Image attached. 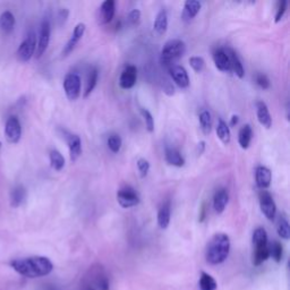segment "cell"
<instances>
[{
    "label": "cell",
    "instance_id": "cell-23",
    "mask_svg": "<svg viewBox=\"0 0 290 290\" xmlns=\"http://www.w3.org/2000/svg\"><path fill=\"white\" fill-rule=\"evenodd\" d=\"M26 198H28V193H26L25 187L17 185L11 191V205L13 208H19L25 202Z\"/></svg>",
    "mask_w": 290,
    "mask_h": 290
},
{
    "label": "cell",
    "instance_id": "cell-12",
    "mask_svg": "<svg viewBox=\"0 0 290 290\" xmlns=\"http://www.w3.org/2000/svg\"><path fill=\"white\" fill-rule=\"evenodd\" d=\"M169 73L172 81L175 82L180 88H186L189 86V77L187 70L180 65H173L169 67Z\"/></svg>",
    "mask_w": 290,
    "mask_h": 290
},
{
    "label": "cell",
    "instance_id": "cell-37",
    "mask_svg": "<svg viewBox=\"0 0 290 290\" xmlns=\"http://www.w3.org/2000/svg\"><path fill=\"white\" fill-rule=\"evenodd\" d=\"M141 114H142V117L144 118L145 126H146V129H148V132L153 133V131H154V119H153L152 114H151L150 111L145 108H141Z\"/></svg>",
    "mask_w": 290,
    "mask_h": 290
},
{
    "label": "cell",
    "instance_id": "cell-30",
    "mask_svg": "<svg viewBox=\"0 0 290 290\" xmlns=\"http://www.w3.org/2000/svg\"><path fill=\"white\" fill-rule=\"evenodd\" d=\"M200 125L205 135H209L212 131V117L210 111L202 110L200 114Z\"/></svg>",
    "mask_w": 290,
    "mask_h": 290
},
{
    "label": "cell",
    "instance_id": "cell-15",
    "mask_svg": "<svg viewBox=\"0 0 290 290\" xmlns=\"http://www.w3.org/2000/svg\"><path fill=\"white\" fill-rule=\"evenodd\" d=\"M255 181L258 188H269L272 181V172L269 168L264 166H258L255 169Z\"/></svg>",
    "mask_w": 290,
    "mask_h": 290
},
{
    "label": "cell",
    "instance_id": "cell-17",
    "mask_svg": "<svg viewBox=\"0 0 290 290\" xmlns=\"http://www.w3.org/2000/svg\"><path fill=\"white\" fill-rule=\"evenodd\" d=\"M229 202V193L226 188H219L213 196L214 211L220 214L225 211L227 204Z\"/></svg>",
    "mask_w": 290,
    "mask_h": 290
},
{
    "label": "cell",
    "instance_id": "cell-27",
    "mask_svg": "<svg viewBox=\"0 0 290 290\" xmlns=\"http://www.w3.org/2000/svg\"><path fill=\"white\" fill-rule=\"evenodd\" d=\"M217 135L218 137L220 138V141L224 143V144H229L230 141H231V132H230V128L228 126V124H227L225 120L219 119V122H218L217 125Z\"/></svg>",
    "mask_w": 290,
    "mask_h": 290
},
{
    "label": "cell",
    "instance_id": "cell-34",
    "mask_svg": "<svg viewBox=\"0 0 290 290\" xmlns=\"http://www.w3.org/2000/svg\"><path fill=\"white\" fill-rule=\"evenodd\" d=\"M276 231H278V235L281 238H283L285 240H288L290 238L289 222L284 217H280L278 225H276Z\"/></svg>",
    "mask_w": 290,
    "mask_h": 290
},
{
    "label": "cell",
    "instance_id": "cell-16",
    "mask_svg": "<svg viewBox=\"0 0 290 290\" xmlns=\"http://www.w3.org/2000/svg\"><path fill=\"white\" fill-rule=\"evenodd\" d=\"M201 7H202V5L198 0H187L184 4V11H182L181 14L182 21L186 22V23L193 21L200 13Z\"/></svg>",
    "mask_w": 290,
    "mask_h": 290
},
{
    "label": "cell",
    "instance_id": "cell-9",
    "mask_svg": "<svg viewBox=\"0 0 290 290\" xmlns=\"http://www.w3.org/2000/svg\"><path fill=\"white\" fill-rule=\"evenodd\" d=\"M260 208L267 220L273 221L276 214V205L269 191L263 190L260 194Z\"/></svg>",
    "mask_w": 290,
    "mask_h": 290
},
{
    "label": "cell",
    "instance_id": "cell-13",
    "mask_svg": "<svg viewBox=\"0 0 290 290\" xmlns=\"http://www.w3.org/2000/svg\"><path fill=\"white\" fill-rule=\"evenodd\" d=\"M116 13V3L114 0H106L102 3L99 8V15H98V23L100 25H105L113 21Z\"/></svg>",
    "mask_w": 290,
    "mask_h": 290
},
{
    "label": "cell",
    "instance_id": "cell-42",
    "mask_svg": "<svg viewBox=\"0 0 290 290\" xmlns=\"http://www.w3.org/2000/svg\"><path fill=\"white\" fill-rule=\"evenodd\" d=\"M287 5H288V3L285 2V0H282V2H279L278 10H276V14H275V19H274L275 23H278V22H280L281 19L283 17L285 11H287Z\"/></svg>",
    "mask_w": 290,
    "mask_h": 290
},
{
    "label": "cell",
    "instance_id": "cell-2",
    "mask_svg": "<svg viewBox=\"0 0 290 290\" xmlns=\"http://www.w3.org/2000/svg\"><path fill=\"white\" fill-rule=\"evenodd\" d=\"M230 252V239L226 234H216L210 240L205 253L208 263L212 265L221 264L227 260Z\"/></svg>",
    "mask_w": 290,
    "mask_h": 290
},
{
    "label": "cell",
    "instance_id": "cell-22",
    "mask_svg": "<svg viewBox=\"0 0 290 290\" xmlns=\"http://www.w3.org/2000/svg\"><path fill=\"white\" fill-rule=\"evenodd\" d=\"M15 24L16 20L13 13L10 11L2 13V15H0V32L4 34L12 33L15 28Z\"/></svg>",
    "mask_w": 290,
    "mask_h": 290
},
{
    "label": "cell",
    "instance_id": "cell-40",
    "mask_svg": "<svg viewBox=\"0 0 290 290\" xmlns=\"http://www.w3.org/2000/svg\"><path fill=\"white\" fill-rule=\"evenodd\" d=\"M255 81L257 85L263 88V90H267L270 87V79L267 78L265 74H257Z\"/></svg>",
    "mask_w": 290,
    "mask_h": 290
},
{
    "label": "cell",
    "instance_id": "cell-20",
    "mask_svg": "<svg viewBox=\"0 0 290 290\" xmlns=\"http://www.w3.org/2000/svg\"><path fill=\"white\" fill-rule=\"evenodd\" d=\"M171 218V205L169 201L162 203L158 211V225L161 229H167L169 224H170Z\"/></svg>",
    "mask_w": 290,
    "mask_h": 290
},
{
    "label": "cell",
    "instance_id": "cell-26",
    "mask_svg": "<svg viewBox=\"0 0 290 290\" xmlns=\"http://www.w3.org/2000/svg\"><path fill=\"white\" fill-rule=\"evenodd\" d=\"M252 137H253V131L251 125H244V126L239 129L238 133V143L240 145V148L246 150L249 148L252 142Z\"/></svg>",
    "mask_w": 290,
    "mask_h": 290
},
{
    "label": "cell",
    "instance_id": "cell-39",
    "mask_svg": "<svg viewBox=\"0 0 290 290\" xmlns=\"http://www.w3.org/2000/svg\"><path fill=\"white\" fill-rule=\"evenodd\" d=\"M136 164H137V169H138V172H140L141 177L142 178L146 177V175H148V172L150 170V163L148 160L144 158H140L137 160Z\"/></svg>",
    "mask_w": 290,
    "mask_h": 290
},
{
    "label": "cell",
    "instance_id": "cell-1",
    "mask_svg": "<svg viewBox=\"0 0 290 290\" xmlns=\"http://www.w3.org/2000/svg\"><path fill=\"white\" fill-rule=\"evenodd\" d=\"M11 266L17 273L25 278L35 279L46 276L53 270L52 262L46 256H31L16 258L11 262Z\"/></svg>",
    "mask_w": 290,
    "mask_h": 290
},
{
    "label": "cell",
    "instance_id": "cell-36",
    "mask_svg": "<svg viewBox=\"0 0 290 290\" xmlns=\"http://www.w3.org/2000/svg\"><path fill=\"white\" fill-rule=\"evenodd\" d=\"M269 251H270V256L276 262L280 263L282 260V254H283V248L282 245L279 242H273L271 245H269Z\"/></svg>",
    "mask_w": 290,
    "mask_h": 290
},
{
    "label": "cell",
    "instance_id": "cell-10",
    "mask_svg": "<svg viewBox=\"0 0 290 290\" xmlns=\"http://www.w3.org/2000/svg\"><path fill=\"white\" fill-rule=\"evenodd\" d=\"M137 81V68L133 65H128L124 68L119 77V86L124 90L134 87Z\"/></svg>",
    "mask_w": 290,
    "mask_h": 290
},
{
    "label": "cell",
    "instance_id": "cell-11",
    "mask_svg": "<svg viewBox=\"0 0 290 290\" xmlns=\"http://www.w3.org/2000/svg\"><path fill=\"white\" fill-rule=\"evenodd\" d=\"M85 29H86V25L84 23H78L76 26H75L73 33H71L70 39L68 40V42L66 43L64 50H62V56L64 57L68 56L69 53L73 51L75 48H76L78 42L82 40L84 33H85Z\"/></svg>",
    "mask_w": 290,
    "mask_h": 290
},
{
    "label": "cell",
    "instance_id": "cell-32",
    "mask_svg": "<svg viewBox=\"0 0 290 290\" xmlns=\"http://www.w3.org/2000/svg\"><path fill=\"white\" fill-rule=\"evenodd\" d=\"M199 287L201 290H216L218 284L217 281L214 280L211 275L208 274L207 272H202L200 276Z\"/></svg>",
    "mask_w": 290,
    "mask_h": 290
},
{
    "label": "cell",
    "instance_id": "cell-31",
    "mask_svg": "<svg viewBox=\"0 0 290 290\" xmlns=\"http://www.w3.org/2000/svg\"><path fill=\"white\" fill-rule=\"evenodd\" d=\"M98 78H99V71L96 68H93L90 73H88V76L86 79V86L85 90H84V98H87L91 94L96 86Z\"/></svg>",
    "mask_w": 290,
    "mask_h": 290
},
{
    "label": "cell",
    "instance_id": "cell-45",
    "mask_svg": "<svg viewBox=\"0 0 290 290\" xmlns=\"http://www.w3.org/2000/svg\"><path fill=\"white\" fill-rule=\"evenodd\" d=\"M204 150H205V142L201 141L198 145V153L201 155L204 152Z\"/></svg>",
    "mask_w": 290,
    "mask_h": 290
},
{
    "label": "cell",
    "instance_id": "cell-7",
    "mask_svg": "<svg viewBox=\"0 0 290 290\" xmlns=\"http://www.w3.org/2000/svg\"><path fill=\"white\" fill-rule=\"evenodd\" d=\"M6 140L12 144H17L22 137V125L16 116H11L5 125Z\"/></svg>",
    "mask_w": 290,
    "mask_h": 290
},
{
    "label": "cell",
    "instance_id": "cell-33",
    "mask_svg": "<svg viewBox=\"0 0 290 290\" xmlns=\"http://www.w3.org/2000/svg\"><path fill=\"white\" fill-rule=\"evenodd\" d=\"M269 257H270L269 245H267V246H265V247L256 248L255 252H254V257H253L254 265L262 264V263L265 262Z\"/></svg>",
    "mask_w": 290,
    "mask_h": 290
},
{
    "label": "cell",
    "instance_id": "cell-46",
    "mask_svg": "<svg viewBox=\"0 0 290 290\" xmlns=\"http://www.w3.org/2000/svg\"><path fill=\"white\" fill-rule=\"evenodd\" d=\"M238 120H239L238 116L234 115L233 117H231V119H230V126H236V125L238 124Z\"/></svg>",
    "mask_w": 290,
    "mask_h": 290
},
{
    "label": "cell",
    "instance_id": "cell-19",
    "mask_svg": "<svg viewBox=\"0 0 290 290\" xmlns=\"http://www.w3.org/2000/svg\"><path fill=\"white\" fill-rule=\"evenodd\" d=\"M225 51L227 53V56H228L229 58L231 70H234L236 76H238L239 78H243L245 76V70H244V66L242 64V60L239 59L237 53H236L233 49H225Z\"/></svg>",
    "mask_w": 290,
    "mask_h": 290
},
{
    "label": "cell",
    "instance_id": "cell-38",
    "mask_svg": "<svg viewBox=\"0 0 290 290\" xmlns=\"http://www.w3.org/2000/svg\"><path fill=\"white\" fill-rule=\"evenodd\" d=\"M189 65L196 73H201L205 68V60L202 57H190L189 58Z\"/></svg>",
    "mask_w": 290,
    "mask_h": 290
},
{
    "label": "cell",
    "instance_id": "cell-21",
    "mask_svg": "<svg viewBox=\"0 0 290 290\" xmlns=\"http://www.w3.org/2000/svg\"><path fill=\"white\" fill-rule=\"evenodd\" d=\"M213 61L214 65H216V67L219 70L225 71V73H229V71H231L229 58L227 56L225 49H219V50L214 51Z\"/></svg>",
    "mask_w": 290,
    "mask_h": 290
},
{
    "label": "cell",
    "instance_id": "cell-18",
    "mask_svg": "<svg viewBox=\"0 0 290 290\" xmlns=\"http://www.w3.org/2000/svg\"><path fill=\"white\" fill-rule=\"evenodd\" d=\"M256 115H257V120L263 127H265L266 129L271 128L272 126V118L270 115L269 108L263 101H258L256 104Z\"/></svg>",
    "mask_w": 290,
    "mask_h": 290
},
{
    "label": "cell",
    "instance_id": "cell-35",
    "mask_svg": "<svg viewBox=\"0 0 290 290\" xmlns=\"http://www.w3.org/2000/svg\"><path fill=\"white\" fill-rule=\"evenodd\" d=\"M107 144H108V148L110 149L111 152L118 153L120 149H122L123 145V140L118 134H113L108 137V141H107Z\"/></svg>",
    "mask_w": 290,
    "mask_h": 290
},
{
    "label": "cell",
    "instance_id": "cell-43",
    "mask_svg": "<svg viewBox=\"0 0 290 290\" xmlns=\"http://www.w3.org/2000/svg\"><path fill=\"white\" fill-rule=\"evenodd\" d=\"M67 17H68V11H67V10H61L59 12V20L61 21V24L65 23L66 20H67Z\"/></svg>",
    "mask_w": 290,
    "mask_h": 290
},
{
    "label": "cell",
    "instance_id": "cell-29",
    "mask_svg": "<svg viewBox=\"0 0 290 290\" xmlns=\"http://www.w3.org/2000/svg\"><path fill=\"white\" fill-rule=\"evenodd\" d=\"M253 245H254V247H255V249L265 247L269 245V243H267V234L264 228H257L255 229V231H254Z\"/></svg>",
    "mask_w": 290,
    "mask_h": 290
},
{
    "label": "cell",
    "instance_id": "cell-44",
    "mask_svg": "<svg viewBox=\"0 0 290 290\" xmlns=\"http://www.w3.org/2000/svg\"><path fill=\"white\" fill-rule=\"evenodd\" d=\"M99 287L101 290H108L109 289V283H108V281H107V279H104L102 281H100Z\"/></svg>",
    "mask_w": 290,
    "mask_h": 290
},
{
    "label": "cell",
    "instance_id": "cell-25",
    "mask_svg": "<svg viewBox=\"0 0 290 290\" xmlns=\"http://www.w3.org/2000/svg\"><path fill=\"white\" fill-rule=\"evenodd\" d=\"M164 158L166 161L173 167L180 168L185 164V159L182 157L179 151L173 148H167L166 153H164Z\"/></svg>",
    "mask_w": 290,
    "mask_h": 290
},
{
    "label": "cell",
    "instance_id": "cell-5",
    "mask_svg": "<svg viewBox=\"0 0 290 290\" xmlns=\"http://www.w3.org/2000/svg\"><path fill=\"white\" fill-rule=\"evenodd\" d=\"M64 91L68 100L75 101L81 95V78L76 73L67 74L64 79Z\"/></svg>",
    "mask_w": 290,
    "mask_h": 290
},
{
    "label": "cell",
    "instance_id": "cell-14",
    "mask_svg": "<svg viewBox=\"0 0 290 290\" xmlns=\"http://www.w3.org/2000/svg\"><path fill=\"white\" fill-rule=\"evenodd\" d=\"M66 141H67V144H68L70 161L75 162L82 154L81 138H79L78 135H75V134H67Z\"/></svg>",
    "mask_w": 290,
    "mask_h": 290
},
{
    "label": "cell",
    "instance_id": "cell-41",
    "mask_svg": "<svg viewBox=\"0 0 290 290\" xmlns=\"http://www.w3.org/2000/svg\"><path fill=\"white\" fill-rule=\"evenodd\" d=\"M127 21L128 23L135 26L138 23H140L141 21V11L140 10H133L131 13H129L128 16H127Z\"/></svg>",
    "mask_w": 290,
    "mask_h": 290
},
{
    "label": "cell",
    "instance_id": "cell-4",
    "mask_svg": "<svg viewBox=\"0 0 290 290\" xmlns=\"http://www.w3.org/2000/svg\"><path fill=\"white\" fill-rule=\"evenodd\" d=\"M35 50H37V37L34 32H30L17 49V59L22 62L29 61L33 57Z\"/></svg>",
    "mask_w": 290,
    "mask_h": 290
},
{
    "label": "cell",
    "instance_id": "cell-6",
    "mask_svg": "<svg viewBox=\"0 0 290 290\" xmlns=\"http://www.w3.org/2000/svg\"><path fill=\"white\" fill-rule=\"evenodd\" d=\"M117 201L119 205L124 209H129L140 203V196L136 193V190L131 186H126L124 188L119 189L117 193Z\"/></svg>",
    "mask_w": 290,
    "mask_h": 290
},
{
    "label": "cell",
    "instance_id": "cell-24",
    "mask_svg": "<svg viewBox=\"0 0 290 290\" xmlns=\"http://www.w3.org/2000/svg\"><path fill=\"white\" fill-rule=\"evenodd\" d=\"M168 30V14L164 10L160 11L157 16H155L153 23V31L158 35H162L167 32Z\"/></svg>",
    "mask_w": 290,
    "mask_h": 290
},
{
    "label": "cell",
    "instance_id": "cell-28",
    "mask_svg": "<svg viewBox=\"0 0 290 290\" xmlns=\"http://www.w3.org/2000/svg\"><path fill=\"white\" fill-rule=\"evenodd\" d=\"M49 159H50V164L53 170L60 171L65 167V158L59 151L51 150L49 153Z\"/></svg>",
    "mask_w": 290,
    "mask_h": 290
},
{
    "label": "cell",
    "instance_id": "cell-47",
    "mask_svg": "<svg viewBox=\"0 0 290 290\" xmlns=\"http://www.w3.org/2000/svg\"><path fill=\"white\" fill-rule=\"evenodd\" d=\"M0 149H2V142H0Z\"/></svg>",
    "mask_w": 290,
    "mask_h": 290
},
{
    "label": "cell",
    "instance_id": "cell-3",
    "mask_svg": "<svg viewBox=\"0 0 290 290\" xmlns=\"http://www.w3.org/2000/svg\"><path fill=\"white\" fill-rule=\"evenodd\" d=\"M186 52V44L182 40L179 39H172L169 40L161 50V55H160V61L164 67H171L175 65L177 60L185 55Z\"/></svg>",
    "mask_w": 290,
    "mask_h": 290
},
{
    "label": "cell",
    "instance_id": "cell-8",
    "mask_svg": "<svg viewBox=\"0 0 290 290\" xmlns=\"http://www.w3.org/2000/svg\"><path fill=\"white\" fill-rule=\"evenodd\" d=\"M50 34H51L50 22L46 19V20H43V22L41 23V28H40L37 50H35L37 58L42 57L43 53L46 52L49 46V42H50Z\"/></svg>",
    "mask_w": 290,
    "mask_h": 290
}]
</instances>
